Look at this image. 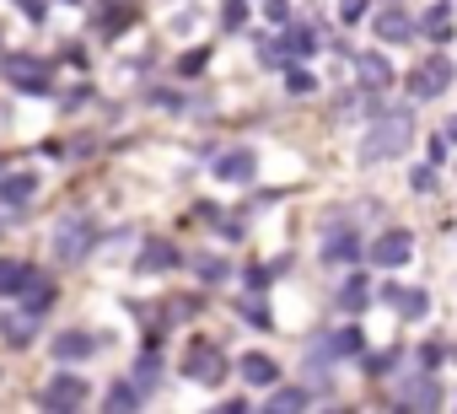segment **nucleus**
<instances>
[{
	"mask_svg": "<svg viewBox=\"0 0 457 414\" xmlns=\"http://www.w3.org/2000/svg\"><path fill=\"white\" fill-rule=\"evenodd\" d=\"M452 140H457V124H452Z\"/></svg>",
	"mask_w": 457,
	"mask_h": 414,
	"instance_id": "37",
	"label": "nucleus"
},
{
	"mask_svg": "<svg viewBox=\"0 0 457 414\" xmlns=\"http://www.w3.org/2000/svg\"><path fill=\"white\" fill-rule=\"evenodd\" d=\"M156 377H162V360H156V355H145V360H140V371H135V387H140V393H151V387H156Z\"/></svg>",
	"mask_w": 457,
	"mask_h": 414,
	"instance_id": "26",
	"label": "nucleus"
},
{
	"mask_svg": "<svg viewBox=\"0 0 457 414\" xmlns=\"http://www.w3.org/2000/svg\"><path fill=\"white\" fill-rule=\"evenodd\" d=\"M264 12H270L275 22H286V0H264Z\"/></svg>",
	"mask_w": 457,
	"mask_h": 414,
	"instance_id": "36",
	"label": "nucleus"
},
{
	"mask_svg": "<svg viewBox=\"0 0 457 414\" xmlns=\"http://www.w3.org/2000/svg\"><path fill=\"white\" fill-rule=\"evenodd\" d=\"M382 302H393L403 318H425V312H430V296H425V291H398V286H387Z\"/></svg>",
	"mask_w": 457,
	"mask_h": 414,
	"instance_id": "15",
	"label": "nucleus"
},
{
	"mask_svg": "<svg viewBox=\"0 0 457 414\" xmlns=\"http://www.w3.org/2000/svg\"><path fill=\"white\" fill-rule=\"evenodd\" d=\"M194 269H199V280H226V275H232L220 259H194Z\"/></svg>",
	"mask_w": 457,
	"mask_h": 414,
	"instance_id": "29",
	"label": "nucleus"
},
{
	"mask_svg": "<svg viewBox=\"0 0 457 414\" xmlns=\"http://www.w3.org/2000/svg\"><path fill=\"white\" fill-rule=\"evenodd\" d=\"M129 17H135V6H113V12H103V33H119Z\"/></svg>",
	"mask_w": 457,
	"mask_h": 414,
	"instance_id": "30",
	"label": "nucleus"
},
{
	"mask_svg": "<svg viewBox=\"0 0 457 414\" xmlns=\"http://www.w3.org/2000/svg\"><path fill=\"white\" fill-rule=\"evenodd\" d=\"M183 377H194V382H204V387H220V377H226V355L215 350V344H194L188 355H183Z\"/></svg>",
	"mask_w": 457,
	"mask_h": 414,
	"instance_id": "3",
	"label": "nucleus"
},
{
	"mask_svg": "<svg viewBox=\"0 0 457 414\" xmlns=\"http://www.w3.org/2000/svg\"><path fill=\"white\" fill-rule=\"evenodd\" d=\"M243 318H253V323H270V307H259V302H248V307H243Z\"/></svg>",
	"mask_w": 457,
	"mask_h": 414,
	"instance_id": "35",
	"label": "nucleus"
},
{
	"mask_svg": "<svg viewBox=\"0 0 457 414\" xmlns=\"http://www.w3.org/2000/svg\"><path fill=\"white\" fill-rule=\"evenodd\" d=\"M452 76H457V65L446 60V54H430L420 70H414V81H409V92L414 97H441L446 87H452Z\"/></svg>",
	"mask_w": 457,
	"mask_h": 414,
	"instance_id": "4",
	"label": "nucleus"
},
{
	"mask_svg": "<svg viewBox=\"0 0 457 414\" xmlns=\"http://www.w3.org/2000/svg\"><path fill=\"white\" fill-rule=\"evenodd\" d=\"M33 328H38V323H33V312H28V318H22V312H6V318H0V339L17 344V350L33 339Z\"/></svg>",
	"mask_w": 457,
	"mask_h": 414,
	"instance_id": "18",
	"label": "nucleus"
},
{
	"mask_svg": "<svg viewBox=\"0 0 457 414\" xmlns=\"http://www.w3.org/2000/svg\"><path fill=\"white\" fill-rule=\"evenodd\" d=\"M291 92H296V97H307V92H318V81H312L307 70H291Z\"/></svg>",
	"mask_w": 457,
	"mask_h": 414,
	"instance_id": "33",
	"label": "nucleus"
},
{
	"mask_svg": "<svg viewBox=\"0 0 457 414\" xmlns=\"http://www.w3.org/2000/svg\"><path fill=\"white\" fill-rule=\"evenodd\" d=\"M172 264H178V248H172V243L156 237V243L140 248V269H145V275H162V269H172Z\"/></svg>",
	"mask_w": 457,
	"mask_h": 414,
	"instance_id": "14",
	"label": "nucleus"
},
{
	"mask_svg": "<svg viewBox=\"0 0 457 414\" xmlns=\"http://www.w3.org/2000/svg\"><path fill=\"white\" fill-rule=\"evenodd\" d=\"M446 28H452V6L441 0V6L425 12V33H430V38H446Z\"/></svg>",
	"mask_w": 457,
	"mask_h": 414,
	"instance_id": "25",
	"label": "nucleus"
},
{
	"mask_svg": "<svg viewBox=\"0 0 457 414\" xmlns=\"http://www.w3.org/2000/svg\"><path fill=\"white\" fill-rule=\"evenodd\" d=\"M38 403H44V409H81V403H87V382L71 377V371H60V377L38 393Z\"/></svg>",
	"mask_w": 457,
	"mask_h": 414,
	"instance_id": "5",
	"label": "nucleus"
},
{
	"mask_svg": "<svg viewBox=\"0 0 457 414\" xmlns=\"http://www.w3.org/2000/svg\"><path fill=\"white\" fill-rule=\"evenodd\" d=\"M323 259H328V264H355V259H361V243H355V232H328V243H323Z\"/></svg>",
	"mask_w": 457,
	"mask_h": 414,
	"instance_id": "13",
	"label": "nucleus"
},
{
	"mask_svg": "<svg viewBox=\"0 0 457 414\" xmlns=\"http://www.w3.org/2000/svg\"><path fill=\"white\" fill-rule=\"evenodd\" d=\"M366 17V0H339V22L350 28V22H361Z\"/></svg>",
	"mask_w": 457,
	"mask_h": 414,
	"instance_id": "32",
	"label": "nucleus"
},
{
	"mask_svg": "<svg viewBox=\"0 0 457 414\" xmlns=\"http://www.w3.org/2000/svg\"><path fill=\"white\" fill-rule=\"evenodd\" d=\"M409 253H414V237H409L403 227L382 232V237H377V248H371V259H377L382 269H398V264H409Z\"/></svg>",
	"mask_w": 457,
	"mask_h": 414,
	"instance_id": "6",
	"label": "nucleus"
},
{
	"mask_svg": "<svg viewBox=\"0 0 457 414\" xmlns=\"http://www.w3.org/2000/svg\"><path fill=\"white\" fill-rule=\"evenodd\" d=\"M253 167H259V156H253L248 145H237V151H226V156L215 161V178H220V183H248Z\"/></svg>",
	"mask_w": 457,
	"mask_h": 414,
	"instance_id": "7",
	"label": "nucleus"
},
{
	"mask_svg": "<svg viewBox=\"0 0 457 414\" xmlns=\"http://www.w3.org/2000/svg\"><path fill=\"white\" fill-rule=\"evenodd\" d=\"M398 409H436L441 403V387L436 382H425V377H414V382H403L398 387V398H393Z\"/></svg>",
	"mask_w": 457,
	"mask_h": 414,
	"instance_id": "9",
	"label": "nucleus"
},
{
	"mask_svg": "<svg viewBox=\"0 0 457 414\" xmlns=\"http://www.w3.org/2000/svg\"><path fill=\"white\" fill-rule=\"evenodd\" d=\"M237 371H243V382H253V387H270V382L280 377V366H275L270 355H259V350H253V355H243V360H237Z\"/></svg>",
	"mask_w": 457,
	"mask_h": 414,
	"instance_id": "11",
	"label": "nucleus"
},
{
	"mask_svg": "<svg viewBox=\"0 0 457 414\" xmlns=\"http://www.w3.org/2000/svg\"><path fill=\"white\" fill-rule=\"evenodd\" d=\"M409 33H414V22H409L398 6H387V12L377 17V38H382V44H403Z\"/></svg>",
	"mask_w": 457,
	"mask_h": 414,
	"instance_id": "12",
	"label": "nucleus"
},
{
	"mask_svg": "<svg viewBox=\"0 0 457 414\" xmlns=\"http://www.w3.org/2000/svg\"><path fill=\"white\" fill-rule=\"evenodd\" d=\"M355 76H361V87H366V92L393 87V65H387V54H355Z\"/></svg>",
	"mask_w": 457,
	"mask_h": 414,
	"instance_id": "8",
	"label": "nucleus"
},
{
	"mask_svg": "<svg viewBox=\"0 0 457 414\" xmlns=\"http://www.w3.org/2000/svg\"><path fill=\"white\" fill-rule=\"evenodd\" d=\"M17 296L28 302V312H33V318H38V312H49V302H54V291H49V280H44L38 269H33L22 286H17Z\"/></svg>",
	"mask_w": 457,
	"mask_h": 414,
	"instance_id": "10",
	"label": "nucleus"
},
{
	"mask_svg": "<svg viewBox=\"0 0 457 414\" xmlns=\"http://www.w3.org/2000/svg\"><path fill=\"white\" fill-rule=\"evenodd\" d=\"M135 403H140V387H135V382H119V387L108 393V409H135Z\"/></svg>",
	"mask_w": 457,
	"mask_h": 414,
	"instance_id": "27",
	"label": "nucleus"
},
{
	"mask_svg": "<svg viewBox=\"0 0 457 414\" xmlns=\"http://www.w3.org/2000/svg\"><path fill=\"white\" fill-rule=\"evenodd\" d=\"M92 243H97V221H92V216H65V221L54 227V253H60L65 264H81V259L92 253Z\"/></svg>",
	"mask_w": 457,
	"mask_h": 414,
	"instance_id": "2",
	"label": "nucleus"
},
{
	"mask_svg": "<svg viewBox=\"0 0 457 414\" xmlns=\"http://www.w3.org/2000/svg\"><path fill=\"white\" fill-rule=\"evenodd\" d=\"M12 76L22 81V92H49V81H44L38 60H12Z\"/></svg>",
	"mask_w": 457,
	"mask_h": 414,
	"instance_id": "20",
	"label": "nucleus"
},
{
	"mask_svg": "<svg viewBox=\"0 0 457 414\" xmlns=\"http://www.w3.org/2000/svg\"><path fill=\"white\" fill-rule=\"evenodd\" d=\"M366 350V339H361V328H345L339 339H328L323 344V355H361Z\"/></svg>",
	"mask_w": 457,
	"mask_h": 414,
	"instance_id": "23",
	"label": "nucleus"
},
{
	"mask_svg": "<svg viewBox=\"0 0 457 414\" xmlns=\"http://www.w3.org/2000/svg\"><path fill=\"white\" fill-rule=\"evenodd\" d=\"M307 403H312V398H307L302 387H286V393L270 398V414H291V409H307Z\"/></svg>",
	"mask_w": 457,
	"mask_h": 414,
	"instance_id": "24",
	"label": "nucleus"
},
{
	"mask_svg": "<svg viewBox=\"0 0 457 414\" xmlns=\"http://www.w3.org/2000/svg\"><path fill=\"white\" fill-rule=\"evenodd\" d=\"M28 275H33V269H28L22 259H0V296H12V291L28 280Z\"/></svg>",
	"mask_w": 457,
	"mask_h": 414,
	"instance_id": "22",
	"label": "nucleus"
},
{
	"mask_svg": "<svg viewBox=\"0 0 457 414\" xmlns=\"http://www.w3.org/2000/svg\"><path fill=\"white\" fill-rule=\"evenodd\" d=\"M366 296H371L366 275H350V280H345V291H339V307H345V312H361V307H366Z\"/></svg>",
	"mask_w": 457,
	"mask_h": 414,
	"instance_id": "21",
	"label": "nucleus"
},
{
	"mask_svg": "<svg viewBox=\"0 0 457 414\" xmlns=\"http://www.w3.org/2000/svg\"><path fill=\"white\" fill-rule=\"evenodd\" d=\"M280 49H286V60H307V54L318 49V38H312L307 28H291V33L280 38Z\"/></svg>",
	"mask_w": 457,
	"mask_h": 414,
	"instance_id": "19",
	"label": "nucleus"
},
{
	"mask_svg": "<svg viewBox=\"0 0 457 414\" xmlns=\"http://www.w3.org/2000/svg\"><path fill=\"white\" fill-rule=\"evenodd\" d=\"M92 350H97V339H92V334H81V328H71V334H60V339H54V355H60V360H87Z\"/></svg>",
	"mask_w": 457,
	"mask_h": 414,
	"instance_id": "16",
	"label": "nucleus"
},
{
	"mask_svg": "<svg viewBox=\"0 0 457 414\" xmlns=\"http://www.w3.org/2000/svg\"><path fill=\"white\" fill-rule=\"evenodd\" d=\"M409 140H414V119H409V108H393L387 119H377V124L366 129V140H361V161L403 156V151H409Z\"/></svg>",
	"mask_w": 457,
	"mask_h": 414,
	"instance_id": "1",
	"label": "nucleus"
},
{
	"mask_svg": "<svg viewBox=\"0 0 457 414\" xmlns=\"http://www.w3.org/2000/svg\"><path fill=\"white\" fill-rule=\"evenodd\" d=\"M430 183H436V172H430V167H420V172H414V178H409V188H414V194H425V188H430Z\"/></svg>",
	"mask_w": 457,
	"mask_h": 414,
	"instance_id": "34",
	"label": "nucleus"
},
{
	"mask_svg": "<svg viewBox=\"0 0 457 414\" xmlns=\"http://www.w3.org/2000/svg\"><path fill=\"white\" fill-rule=\"evenodd\" d=\"M38 194V178L33 172H12V178H0V199L6 204H28Z\"/></svg>",
	"mask_w": 457,
	"mask_h": 414,
	"instance_id": "17",
	"label": "nucleus"
},
{
	"mask_svg": "<svg viewBox=\"0 0 457 414\" xmlns=\"http://www.w3.org/2000/svg\"><path fill=\"white\" fill-rule=\"evenodd\" d=\"M220 22H226V28H243V22H248V0H226V6H220Z\"/></svg>",
	"mask_w": 457,
	"mask_h": 414,
	"instance_id": "28",
	"label": "nucleus"
},
{
	"mask_svg": "<svg viewBox=\"0 0 457 414\" xmlns=\"http://www.w3.org/2000/svg\"><path fill=\"white\" fill-rule=\"evenodd\" d=\"M204 60H210V49H194V54H183V60H178V70H183V76H199V70H204Z\"/></svg>",
	"mask_w": 457,
	"mask_h": 414,
	"instance_id": "31",
	"label": "nucleus"
}]
</instances>
